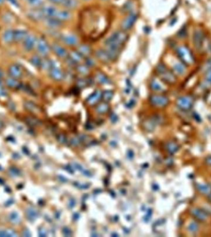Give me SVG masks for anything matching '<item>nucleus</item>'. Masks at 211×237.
<instances>
[{"label": "nucleus", "instance_id": "obj_1", "mask_svg": "<svg viewBox=\"0 0 211 237\" xmlns=\"http://www.w3.org/2000/svg\"><path fill=\"white\" fill-rule=\"evenodd\" d=\"M129 35L124 30H119L114 32L104 42L106 46L121 47L128 40Z\"/></svg>", "mask_w": 211, "mask_h": 237}, {"label": "nucleus", "instance_id": "obj_2", "mask_svg": "<svg viewBox=\"0 0 211 237\" xmlns=\"http://www.w3.org/2000/svg\"><path fill=\"white\" fill-rule=\"evenodd\" d=\"M156 72L161 79L166 83H173L175 82V77L163 64H158L156 67Z\"/></svg>", "mask_w": 211, "mask_h": 237}, {"label": "nucleus", "instance_id": "obj_3", "mask_svg": "<svg viewBox=\"0 0 211 237\" xmlns=\"http://www.w3.org/2000/svg\"><path fill=\"white\" fill-rule=\"evenodd\" d=\"M149 100L152 105L158 107H165L169 103L168 98L161 95H152L150 96Z\"/></svg>", "mask_w": 211, "mask_h": 237}, {"label": "nucleus", "instance_id": "obj_4", "mask_svg": "<svg viewBox=\"0 0 211 237\" xmlns=\"http://www.w3.org/2000/svg\"><path fill=\"white\" fill-rule=\"evenodd\" d=\"M138 19V15L136 13H130L123 21L122 28L123 30L127 31L132 28Z\"/></svg>", "mask_w": 211, "mask_h": 237}, {"label": "nucleus", "instance_id": "obj_5", "mask_svg": "<svg viewBox=\"0 0 211 237\" xmlns=\"http://www.w3.org/2000/svg\"><path fill=\"white\" fill-rule=\"evenodd\" d=\"M177 54L183 61L186 64L193 62V58L189 51L185 47H180L177 49Z\"/></svg>", "mask_w": 211, "mask_h": 237}, {"label": "nucleus", "instance_id": "obj_6", "mask_svg": "<svg viewBox=\"0 0 211 237\" xmlns=\"http://www.w3.org/2000/svg\"><path fill=\"white\" fill-rule=\"evenodd\" d=\"M37 50L43 56H46L50 51V48L47 42L43 38L40 39L37 42Z\"/></svg>", "mask_w": 211, "mask_h": 237}, {"label": "nucleus", "instance_id": "obj_7", "mask_svg": "<svg viewBox=\"0 0 211 237\" xmlns=\"http://www.w3.org/2000/svg\"><path fill=\"white\" fill-rule=\"evenodd\" d=\"M177 104L183 110H189L193 106V101L188 96H183L178 99Z\"/></svg>", "mask_w": 211, "mask_h": 237}, {"label": "nucleus", "instance_id": "obj_8", "mask_svg": "<svg viewBox=\"0 0 211 237\" xmlns=\"http://www.w3.org/2000/svg\"><path fill=\"white\" fill-rule=\"evenodd\" d=\"M49 76L51 79L57 82H60L64 79L63 72L56 66L49 70Z\"/></svg>", "mask_w": 211, "mask_h": 237}, {"label": "nucleus", "instance_id": "obj_9", "mask_svg": "<svg viewBox=\"0 0 211 237\" xmlns=\"http://www.w3.org/2000/svg\"><path fill=\"white\" fill-rule=\"evenodd\" d=\"M22 69L18 64H12L9 67V74L11 77L20 79L22 76Z\"/></svg>", "mask_w": 211, "mask_h": 237}, {"label": "nucleus", "instance_id": "obj_10", "mask_svg": "<svg viewBox=\"0 0 211 237\" xmlns=\"http://www.w3.org/2000/svg\"><path fill=\"white\" fill-rule=\"evenodd\" d=\"M37 43V39L33 35H28L27 38L24 40V49L27 51H32L35 44Z\"/></svg>", "mask_w": 211, "mask_h": 237}, {"label": "nucleus", "instance_id": "obj_11", "mask_svg": "<svg viewBox=\"0 0 211 237\" xmlns=\"http://www.w3.org/2000/svg\"><path fill=\"white\" fill-rule=\"evenodd\" d=\"M52 49L56 54V55L60 58H66L69 55L67 50L64 47L58 44L52 45Z\"/></svg>", "mask_w": 211, "mask_h": 237}, {"label": "nucleus", "instance_id": "obj_12", "mask_svg": "<svg viewBox=\"0 0 211 237\" xmlns=\"http://www.w3.org/2000/svg\"><path fill=\"white\" fill-rule=\"evenodd\" d=\"M42 12L44 17L46 18H52L56 17L58 13L57 9L52 6H48L43 7L42 9Z\"/></svg>", "mask_w": 211, "mask_h": 237}, {"label": "nucleus", "instance_id": "obj_13", "mask_svg": "<svg viewBox=\"0 0 211 237\" xmlns=\"http://www.w3.org/2000/svg\"><path fill=\"white\" fill-rule=\"evenodd\" d=\"M96 56L101 63L104 64H108L111 61V59L109 56L106 50L98 49L96 52Z\"/></svg>", "mask_w": 211, "mask_h": 237}, {"label": "nucleus", "instance_id": "obj_14", "mask_svg": "<svg viewBox=\"0 0 211 237\" xmlns=\"http://www.w3.org/2000/svg\"><path fill=\"white\" fill-rule=\"evenodd\" d=\"M102 92L99 90H97L90 95L86 99V102L88 104L93 105L97 103L101 98H102Z\"/></svg>", "mask_w": 211, "mask_h": 237}, {"label": "nucleus", "instance_id": "obj_15", "mask_svg": "<svg viewBox=\"0 0 211 237\" xmlns=\"http://www.w3.org/2000/svg\"><path fill=\"white\" fill-rule=\"evenodd\" d=\"M106 51L108 53L111 61H115L119 56L121 47L119 46H106Z\"/></svg>", "mask_w": 211, "mask_h": 237}, {"label": "nucleus", "instance_id": "obj_16", "mask_svg": "<svg viewBox=\"0 0 211 237\" xmlns=\"http://www.w3.org/2000/svg\"><path fill=\"white\" fill-rule=\"evenodd\" d=\"M191 212L192 215L195 217V218H196L197 220L199 221H204L207 219V214L200 209L193 208L192 209Z\"/></svg>", "mask_w": 211, "mask_h": 237}, {"label": "nucleus", "instance_id": "obj_17", "mask_svg": "<svg viewBox=\"0 0 211 237\" xmlns=\"http://www.w3.org/2000/svg\"><path fill=\"white\" fill-rule=\"evenodd\" d=\"M46 25L51 29H58L62 25V22L56 17L47 18L45 21Z\"/></svg>", "mask_w": 211, "mask_h": 237}, {"label": "nucleus", "instance_id": "obj_18", "mask_svg": "<svg viewBox=\"0 0 211 237\" xmlns=\"http://www.w3.org/2000/svg\"><path fill=\"white\" fill-rule=\"evenodd\" d=\"M83 58L89 57L92 53V49L90 46L87 45H80L77 50Z\"/></svg>", "mask_w": 211, "mask_h": 237}, {"label": "nucleus", "instance_id": "obj_19", "mask_svg": "<svg viewBox=\"0 0 211 237\" xmlns=\"http://www.w3.org/2000/svg\"><path fill=\"white\" fill-rule=\"evenodd\" d=\"M28 36L27 32L25 30L18 29L14 30V41L19 42L24 41Z\"/></svg>", "mask_w": 211, "mask_h": 237}, {"label": "nucleus", "instance_id": "obj_20", "mask_svg": "<svg viewBox=\"0 0 211 237\" xmlns=\"http://www.w3.org/2000/svg\"><path fill=\"white\" fill-rule=\"evenodd\" d=\"M97 82L101 85H108L111 83L109 78L102 72H98L95 77Z\"/></svg>", "mask_w": 211, "mask_h": 237}, {"label": "nucleus", "instance_id": "obj_21", "mask_svg": "<svg viewBox=\"0 0 211 237\" xmlns=\"http://www.w3.org/2000/svg\"><path fill=\"white\" fill-rule=\"evenodd\" d=\"M71 17H72V14L70 13V11H69L68 10H63V11H58L56 18H57V19H59V21L63 22V21L69 20L70 18H71Z\"/></svg>", "mask_w": 211, "mask_h": 237}, {"label": "nucleus", "instance_id": "obj_22", "mask_svg": "<svg viewBox=\"0 0 211 237\" xmlns=\"http://www.w3.org/2000/svg\"><path fill=\"white\" fill-rule=\"evenodd\" d=\"M63 42L69 46H75L78 43V39L73 35L64 36L62 38Z\"/></svg>", "mask_w": 211, "mask_h": 237}, {"label": "nucleus", "instance_id": "obj_23", "mask_svg": "<svg viewBox=\"0 0 211 237\" xmlns=\"http://www.w3.org/2000/svg\"><path fill=\"white\" fill-rule=\"evenodd\" d=\"M68 57L77 65L79 63H80L82 61V59L83 58L77 51H72L70 52L69 54Z\"/></svg>", "mask_w": 211, "mask_h": 237}, {"label": "nucleus", "instance_id": "obj_24", "mask_svg": "<svg viewBox=\"0 0 211 237\" xmlns=\"http://www.w3.org/2000/svg\"><path fill=\"white\" fill-rule=\"evenodd\" d=\"M24 107L27 111L33 113H39L40 111L39 107L36 104H35L32 101H25L24 103Z\"/></svg>", "mask_w": 211, "mask_h": 237}, {"label": "nucleus", "instance_id": "obj_25", "mask_svg": "<svg viewBox=\"0 0 211 237\" xmlns=\"http://www.w3.org/2000/svg\"><path fill=\"white\" fill-rule=\"evenodd\" d=\"M109 110V105L107 103V102H103L97 105L96 107V111L98 114H104L107 113Z\"/></svg>", "mask_w": 211, "mask_h": 237}, {"label": "nucleus", "instance_id": "obj_26", "mask_svg": "<svg viewBox=\"0 0 211 237\" xmlns=\"http://www.w3.org/2000/svg\"><path fill=\"white\" fill-rule=\"evenodd\" d=\"M3 40L7 43H10L14 40V31L11 29H8L3 34Z\"/></svg>", "mask_w": 211, "mask_h": 237}, {"label": "nucleus", "instance_id": "obj_27", "mask_svg": "<svg viewBox=\"0 0 211 237\" xmlns=\"http://www.w3.org/2000/svg\"><path fill=\"white\" fill-rule=\"evenodd\" d=\"M25 215L27 218L30 221H33L37 218L39 214L38 212L35 209L32 208H28L25 212Z\"/></svg>", "mask_w": 211, "mask_h": 237}, {"label": "nucleus", "instance_id": "obj_28", "mask_svg": "<svg viewBox=\"0 0 211 237\" xmlns=\"http://www.w3.org/2000/svg\"><path fill=\"white\" fill-rule=\"evenodd\" d=\"M150 87L153 91H154V92H161L164 90L162 85L156 79H152L151 81Z\"/></svg>", "mask_w": 211, "mask_h": 237}, {"label": "nucleus", "instance_id": "obj_29", "mask_svg": "<svg viewBox=\"0 0 211 237\" xmlns=\"http://www.w3.org/2000/svg\"><path fill=\"white\" fill-rule=\"evenodd\" d=\"M29 17L33 20L40 21L43 19L44 15L42 12V10H34L29 12Z\"/></svg>", "mask_w": 211, "mask_h": 237}, {"label": "nucleus", "instance_id": "obj_30", "mask_svg": "<svg viewBox=\"0 0 211 237\" xmlns=\"http://www.w3.org/2000/svg\"><path fill=\"white\" fill-rule=\"evenodd\" d=\"M76 70L79 74L82 76H87L90 73L89 67L86 64H77L76 66Z\"/></svg>", "mask_w": 211, "mask_h": 237}, {"label": "nucleus", "instance_id": "obj_31", "mask_svg": "<svg viewBox=\"0 0 211 237\" xmlns=\"http://www.w3.org/2000/svg\"><path fill=\"white\" fill-rule=\"evenodd\" d=\"M62 5L67 9H72L77 6L78 1L77 0H64Z\"/></svg>", "mask_w": 211, "mask_h": 237}, {"label": "nucleus", "instance_id": "obj_32", "mask_svg": "<svg viewBox=\"0 0 211 237\" xmlns=\"http://www.w3.org/2000/svg\"><path fill=\"white\" fill-rule=\"evenodd\" d=\"M6 84L7 86H8L10 88H18L21 86V84L18 81L17 79L13 78V77H10L6 79Z\"/></svg>", "mask_w": 211, "mask_h": 237}, {"label": "nucleus", "instance_id": "obj_33", "mask_svg": "<svg viewBox=\"0 0 211 237\" xmlns=\"http://www.w3.org/2000/svg\"><path fill=\"white\" fill-rule=\"evenodd\" d=\"M9 219L12 224H15V225L19 224L21 222V218H20L19 215L15 212H12L10 214L9 217Z\"/></svg>", "mask_w": 211, "mask_h": 237}, {"label": "nucleus", "instance_id": "obj_34", "mask_svg": "<svg viewBox=\"0 0 211 237\" xmlns=\"http://www.w3.org/2000/svg\"><path fill=\"white\" fill-rule=\"evenodd\" d=\"M114 96V92L112 90H106L102 94V98L105 102L110 101Z\"/></svg>", "mask_w": 211, "mask_h": 237}, {"label": "nucleus", "instance_id": "obj_35", "mask_svg": "<svg viewBox=\"0 0 211 237\" xmlns=\"http://www.w3.org/2000/svg\"><path fill=\"white\" fill-rule=\"evenodd\" d=\"M55 66H56V65L52 61L49 60V59H45V60H42L41 67L45 70H49L52 67H53Z\"/></svg>", "mask_w": 211, "mask_h": 237}, {"label": "nucleus", "instance_id": "obj_36", "mask_svg": "<svg viewBox=\"0 0 211 237\" xmlns=\"http://www.w3.org/2000/svg\"><path fill=\"white\" fill-rule=\"evenodd\" d=\"M166 148H167V151L171 154H173V153H176L179 150L178 145L173 142H170V143H167V146H166Z\"/></svg>", "mask_w": 211, "mask_h": 237}, {"label": "nucleus", "instance_id": "obj_37", "mask_svg": "<svg viewBox=\"0 0 211 237\" xmlns=\"http://www.w3.org/2000/svg\"><path fill=\"white\" fill-rule=\"evenodd\" d=\"M173 70L179 75H183L185 72V67L183 64L177 63L173 66Z\"/></svg>", "mask_w": 211, "mask_h": 237}, {"label": "nucleus", "instance_id": "obj_38", "mask_svg": "<svg viewBox=\"0 0 211 237\" xmlns=\"http://www.w3.org/2000/svg\"><path fill=\"white\" fill-rule=\"evenodd\" d=\"M25 122L30 126H38L42 125V122L40 120L32 117H27Z\"/></svg>", "mask_w": 211, "mask_h": 237}, {"label": "nucleus", "instance_id": "obj_39", "mask_svg": "<svg viewBox=\"0 0 211 237\" xmlns=\"http://www.w3.org/2000/svg\"><path fill=\"white\" fill-rule=\"evenodd\" d=\"M90 83V80L88 79H80L77 81V85L79 88H84Z\"/></svg>", "mask_w": 211, "mask_h": 237}, {"label": "nucleus", "instance_id": "obj_40", "mask_svg": "<svg viewBox=\"0 0 211 237\" xmlns=\"http://www.w3.org/2000/svg\"><path fill=\"white\" fill-rule=\"evenodd\" d=\"M30 63H32V64L33 66H34L35 67H41L42 66V59H41V58H40V56H37V55H35V56H33L31 59H30Z\"/></svg>", "mask_w": 211, "mask_h": 237}, {"label": "nucleus", "instance_id": "obj_41", "mask_svg": "<svg viewBox=\"0 0 211 237\" xmlns=\"http://www.w3.org/2000/svg\"><path fill=\"white\" fill-rule=\"evenodd\" d=\"M197 188L200 192L204 194H209L211 191L210 187L206 184H198Z\"/></svg>", "mask_w": 211, "mask_h": 237}, {"label": "nucleus", "instance_id": "obj_42", "mask_svg": "<svg viewBox=\"0 0 211 237\" xmlns=\"http://www.w3.org/2000/svg\"><path fill=\"white\" fill-rule=\"evenodd\" d=\"M17 233L11 229H8L6 230L0 231V236H17Z\"/></svg>", "mask_w": 211, "mask_h": 237}, {"label": "nucleus", "instance_id": "obj_43", "mask_svg": "<svg viewBox=\"0 0 211 237\" xmlns=\"http://www.w3.org/2000/svg\"><path fill=\"white\" fill-rule=\"evenodd\" d=\"M195 42L196 46H200L203 42V35L200 31L196 32L195 34Z\"/></svg>", "mask_w": 211, "mask_h": 237}, {"label": "nucleus", "instance_id": "obj_44", "mask_svg": "<svg viewBox=\"0 0 211 237\" xmlns=\"http://www.w3.org/2000/svg\"><path fill=\"white\" fill-rule=\"evenodd\" d=\"M156 121L154 120H147L145 122V127L146 129H148L149 131L151 130L152 129H153L155 125H156Z\"/></svg>", "mask_w": 211, "mask_h": 237}, {"label": "nucleus", "instance_id": "obj_45", "mask_svg": "<svg viewBox=\"0 0 211 237\" xmlns=\"http://www.w3.org/2000/svg\"><path fill=\"white\" fill-rule=\"evenodd\" d=\"M188 229L189 232H191L192 233H196L199 230V225L197 223H196L195 222H193L189 224Z\"/></svg>", "mask_w": 211, "mask_h": 237}, {"label": "nucleus", "instance_id": "obj_46", "mask_svg": "<svg viewBox=\"0 0 211 237\" xmlns=\"http://www.w3.org/2000/svg\"><path fill=\"white\" fill-rule=\"evenodd\" d=\"M28 4L33 7H39L42 4V0H28Z\"/></svg>", "mask_w": 211, "mask_h": 237}, {"label": "nucleus", "instance_id": "obj_47", "mask_svg": "<svg viewBox=\"0 0 211 237\" xmlns=\"http://www.w3.org/2000/svg\"><path fill=\"white\" fill-rule=\"evenodd\" d=\"M81 142H82V140H81L80 136L73 138L71 140V141H70V143H71V144L72 146H74V147H77V146L80 144Z\"/></svg>", "mask_w": 211, "mask_h": 237}, {"label": "nucleus", "instance_id": "obj_48", "mask_svg": "<svg viewBox=\"0 0 211 237\" xmlns=\"http://www.w3.org/2000/svg\"><path fill=\"white\" fill-rule=\"evenodd\" d=\"M85 64L89 67H93V66H95V61L93 59L88 57V58H86V59H85Z\"/></svg>", "mask_w": 211, "mask_h": 237}, {"label": "nucleus", "instance_id": "obj_49", "mask_svg": "<svg viewBox=\"0 0 211 237\" xmlns=\"http://www.w3.org/2000/svg\"><path fill=\"white\" fill-rule=\"evenodd\" d=\"M7 95V92L6 90L3 87V83L0 80V96H6Z\"/></svg>", "mask_w": 211, "mask_h": 237}, {"label": "nucleus", "instance_id": "obj_50", "mask_svg": "<svg viewBox=\"0 0 211 237\" xmlns=\"http://www.w3.org/2000/svg\"><path fill=\"white\" fill-rule=\"evenodd\" d=\"M9 172H10V174H11L13 176H17L19 175V171L16 168H11Z\"/></svg>", "mask_w": 211, "mask_h": 237}, {"label": "nucleus", "instance_id": "obj_51", "mask_svg": "<svg viewBox=\"0 0 211 237\" xmlns=\"http://www.w3.org/2000/svg\"><path fill=\"white\" fill-rule=\"evenodd\" d=\"M58 139L59 140V141L61 143H65L66 141H67V139L65 137V135H62V134H61L59 135L58 137Z\"/></svg>", "mask_w": 211, "mask_h": 237}, {"label": "nucleus", "instance_id": "obj_52", "mask_svg": "<svg viewBox=\"0 0 211 237\" xmlns=\"http://www.w3.org/2000/svg\"><path fill=\"white\" fill-rule=\"evenodd\" d=\"M206 80L211 84V69L208 71L207 74L206 75Z\"/></svg>", "mask_w": 211, "mask_h": 237}, {"label": "nucleus", "instance_id": "obj_53", "mask_svg": "<svg viewBox=\"0 0 211 237\" xmlns=\"http://www.w3.org/2000/svg\"><path fill=\"white\" fill-rule=\"evenodd\" d=\"M49 1L53 4L59 5V4H62L64 0H49Z\"/></svg>", "mask_w": 211, "mask_h": 237}, {"label": "nucleus", "instance_id": "obj_54", "mask_svg": "<svg viewBox=\"0 0 211 237\" xmlns=\"http://www.w3.org/2000/svg\"><path fill=\"white\" fill-rule=\"evenodd\" d=\"M132 3H131L130 2H127V3L124 5V10H125L126 11H129L128 8H129L130 9H131V8H132Z\"/></svg>", "mask_w": 211, "mask_h": 237}, {"label": "nucleus", "instance_id": "obj_55", "mask_svg": "<svg viewBox=\"0 0 211 237\" xmlns=\"http://www.w3.org/2000/svg\"><path fill=\"white\" fill-rule=\"evenodd\" d=\"M110 118H111V121L113 122H116L117 120V116H116V114H112Z\"/></svg>", "mask_w": 211, "mask_h": 237}, {"label": "nucleus", "instance_id": "obj_56", "mask_svg": "<svg viewBox=\"0 0 211 237\" xmlns=\"http://www.w3.org/2000/svg\"><path fill=\"white\" fill-rule=\"evenodd\" d=\"M135 101L132 100H131V101H129V103L127 104V107H133L134 105H135Z\"/></svg>", "mask_w": 211, "mask_h": 237}, {"label": "nucleus", "instance_id": "obj_57", "mask_svg": "<svg viewBox=\"0 0 211 237\" xmlns=\"http://www.w3.org/2000/svg\"><path fill=\"white\" fill-rule=\"evenodd\" d=\"M206 162L209 165L211 166V157H209L206 159Z\"/></svg>", "mask_w": 211, "mask_h": 237}, {"label": "nucleus", "instance_id": "obj_58", "mask_svg": "<svg viewBox=\"0 0 211 237\" xmlns=\"http://www.w3.org/2000/svg\"><path fill=\"white\" fill-rule=\"evenodd\" d=\"M3 77V70L0 69V80L2 79Z\"/></svg>", "mask_w": 211, "mask_h": 237}, {"label": "nucleus", "instance_id": "obj_59", "mask_svg": "<svg viewBox=\"0 0 211 237\" xmlns=\"http://www.w3.org/2000/svg\"><path fill=\"white\" fill-rule=\"evenodd\" d=\"M9 1H10V2H12V3H13L14 5H15L17 4V2H16V0H9Z\"/></svg>", "mask_w": 211, "mask_h": 237}, {"label": "nucleus", "instance_id": "obj_60", "mask_svg": "<svg viewBox=\"0 0 211 237\" xmlns=\"http://www.w3.org/2000/svg\"><path fill=\"white\" fill-rule=\"evenodd\" d=\"M208 198H209V199L210 200V201L211 202V193H210L209 194V196H208Z\"/></svg>", "mask_w": 211, "mask_h": 237}, {"label": "nucleus", "instance_id": "obj_61", "mask_svg": "<svg viewBox=\"0 0 211 237\" xmlns=\"http://www.w3.org/2000/svg\"><path fill=\"white\" fill-rule=\"evenodd\" d=\"M4 2V0H0V5H2Z\"/></svg>", "mask_w": 211, "mask_h": 237}, {"label": "nucleus", "instance_id": "obj_62", "mask_svg": "<svg viewBox=\"0 0 211 237\" xmlns=\"http://www.w3.org/2000/svg\"><path fill=\"white\" fill-rule=\"evenodd\" d=\"M2 126H3V125H2V124L1 122H0V129H1V128H2Z\"/></svg>", "mask_w": 211, "mask_h": 237}, {"label": "nucleus", "instance_id": "obj_63", "mask_svg": "<svg viewBox=\"0 0 211 237\" xmlns=\"http://www.w3.org/2000/svg\"><path fill=\"white\" fill-rule=\"evenodd\" d=\"M85 1H89V0H85Z\"/></svg>", "mask_w": 211, "mask_h": 237}, {"label": "nucleus", "instance_id": "obj_64", "mask_svg": "<svg viewBox=\"0 0 211 237\" xmlns=\"http://www.w3.org/2000/svg\"><path fill=\"white\" fill-rule=\"evenodd\" d=\"M103 1H106V0H103Z\"/></svg>", "mask_w": 211, "mask_h": 237}]
</instances>
